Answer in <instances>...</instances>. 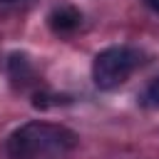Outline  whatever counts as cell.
Segmentation results:
<instances>
[{
  "label": "cell",
  "instance_id": "obj_3",
  "mask_svg": "<svg viewBox=\"0 0 159 159\" xmlns=\"http://www.w3.org/2000/svg\"><path fill=\"white\" fill-rule=\"evenodd\" d=\"M47 22H50V27H52L57 35H65V32H72V30L80 27V22H82V12H80L75 5L62 2V5L52 7V12L47 15Z\"/></svg>",
  "mask_w": 159,
  "mask_h": 159
},
{
  "label": "cell",
  "instance_id": "obj_2",
  "mask_svg": "<svg viewBox=\"0 0 159 159\" xmlns=\"http://www.w3.org/2000/svg\"><path fill=\"white\" fill-rule=\"evenodd\" d=\"M142 65V52L129 45H112L97 52L92 62V80L99 89H114L129 80V75Z\"/></svg>",
  "mask_w": 159,
  "mask_h": 159
},
{
  "label": "cell",
  "instance_id": "obj_4",
  "mask_svg": "<svg viewBox=\"0 0 159 159\" xmlns=\"http://www.w3.org/2000/svg\"><path fill=\"white\" fill-rule=\"evenodd\" d=\"M139 104L147 109H159V77H154L139 94Z\"/></svg>",
  "mask_w": 159,
  "mask_h": 159
},
{
  "label": "cell",
  "instance_id": "obj_6",
  "mask_svg": "<svg viewBox=\"0 0 159 159\" xmlns=\"http://www.w3.org/2000/svg\"><path fill=\"white\" fill-rule=\"evenodd\" d=\"M2 5H12V2H22V0H0Z\"/></svg>",
  "mask_w": 159,
  "mask_h": 159
},
{
  "label": "cell",
  "instance_id": "obj_1",
  "mask_svg": "<svg viewBox=\"0 0 159 159\" xmlns=\"http://www.w3.org/2000/svg\"><path fill=\"white\" fill-rule=\"evenodd\" d=\"M77 144V134L52 122H25L7 137L10 159H62Z\"/></svg>",
  "mask_w": 159,
  "mask_h": 159
},
{
  "label": "cell",
  "instance_id": "obj_5",
  "mask_svg": "<svg viewBox=\"0 0 159 159\" xmlns=\"http://www.w3.org/2000/svg\"><path fill=\"white\" fill-rule=\"evenodd\" d=\"M144 2H147V5H149V7H152L157 15H159V0H144Z\"/></svg>",
  "mask_w": 159,
  "mask_h": 159
}]
</instances>
